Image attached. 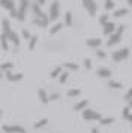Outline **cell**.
<instances>
[{
	"label": "cell",
	"mask_w": 132,
	"mask_h": 133,
	"mask_svg": "<svg viewBox=\"0 0 132 133\" xmlns=\"http://www.w3.org/2000/svg\"><path fill=\"white\" fill-rule=\"evenodd\" d=\"M62 29H63V24H62V23H57V24H54L53 27L50 29V33H51V35H56V33L60 31Z\"/></svg>",
	"instance_id": "cell-22"
},
{
	"label": "cell",
	"mask_w": 132,
	"mask_h": 133,
	"mask_svg": "<svg viewBox=\"0 0 132 133\" xmlns=\"http://www.w3.org/2000/svg\"><path fill=\"white\" fill-rule=\"evenodd\" d=\"M87 105H89V100H81L74 106V111H83V109L87 108Z\"/></svg>",
	"instance_id": "cell-17"
},
{
	"label": "cell",
	"mask_w": 132,
	"mask_h": 133,
	"mask_svg": "<svg viewBox=\"0 0 132 133\" xmlns=\"http://www.w3.org/2000/svg\"><path fill=\"white\" fill-rule=\"evenodd\" d=\"M128 3H129V6H132V0H128Z\"/></svg>",
	"instance_id": "cell-44"
},
{
	"label": "cell",
	"mask_w": 132,
	"mask_h": 133,
	"mask_svg": "<svg viewBox=\"0 0 132 133\" xmlns=\"http://www.w3.org/2000/svg\"><path fill=\"white\" fill-rule=\"evenodd\" d=\"M0 45H2V48L5 49V51H8V48H9L8 46V36H6L5 33L0 35Z\"/></svg>",
	"instance_id": "cell-18"
},
{
	"label": "cell",
	"mask_w": 132,
	"mask_h": 133,
	"mask_svg": "<svg viewBox=\"0 0 132 133\" xmlns=\"http://www.w3.org/2000/svg\"><path fill=\"white\" fill-rule=\"evenodd\" d=\"M32 5V9H33V12H35L36 18H41V19H47V21H50L48 19V17L44 14V11L41 9V5L38 3V2H33V3H30Z\"/></svg>",
	"instance_id": "cell-8"
},
{
	"label": "cell",
	"mask_w": 132,
	"mask_h": 133,
	"mask_svg": "<svg viewBox=\"0 0 132 133\" xmlns=\"http://www.w3.org/2000/svg\"><path fill=\"white\" fill-rule=\"evenodd\" d=\"M125 99H126V100H131V99H132V88H129V91L126 93Z\"/></svg>",
	"instance_id": "cell-38"
},
{
	"label": "cell",
	"mask_w": 132,
	"mask_h": 133,
	"mask_svg": "<svg viewBox=\"0 0 132 133\" xmlns=\"http://www.w3.org/2000/svg\"><path fill=\"white\" fill-rule=\"evenodd\" d=\"M83 118L84 120H87V121H99L102 118V115L99 114V112H96V111H93V109H84L83 111Z\"/></svg>",
	"instance_id": "cell-3"
},
{
	"label": "cell",
	"mask_w": 132,
	"mask_h": 133,
	"mask_svg": "<svg viewBox=\"0 0 132 133\" xmlns=\"http://www.w3.org/2000/svg\"><path fill=\"white\" fill-rule=\"evenodd\" d=\"M126 14H128V9H126V8H120V9H117V11L114 12V17H116V18H120V17H125Z\"/></svg>",
	"instance_id": "cell-23"
},
{
	"label": "cell",
	"mask_w": 132,
	"mask_h": 133,
	"mask_svg": "<svg viewBox=\"0 0 132 133\" xmlns=\"http://www.w3.org/2000/svg\"><path fill=\"white\" fill-rule=\"evenodd\" d=\"M59 97H60L59 93H54V94H51V96H50V100H57Z\"/></svg>",
	"instance_id": "cell-39"
},
{
	"label": "cell",
	"mask_w": 132,
	"mask_h": 133,
	"mask_svg": "<svg viewBox=\"0 0 132 133\" xmlns=\"http://www.w3.org/2000/svg\"><path fill=\"white\" fill-rule=\"evenodd\" d=\"M110 2H113V0H105V3H110Z\"/></svg>",
	"instance_id": "cell-45"
},
{
	"label": "cell",
	"mask_w": 132,
	"mask_h": 133,
	"mask_svg": "<svg viewBox=\"0 0 132 133\" xmlns=\"http://www.w3.org/2000/svg\"><path fill=\"white\" fill-rule=\"evenodd\" d=\"M98 75L101 76V78H110L113 72H111V69H108V67H101V69H98Z\"/></svg>",
	"instance_id": "cell-12"
},
{
	"label": "cell",
	"mask_w": 132,
	"mask_h": 133,
	"mask_svg": "<svg viewBox=\"0 0 132 133\" xmlns=\"http://www.w3.org/2000/svg\"><path fill=\"white\" fill-rule=\"evenodd\" d=\"M47 124H48V118H42V120L33 123V127H35V129H41V127H45Z\"/></svg>",
	"instance_id": "cell-21"
},
{
	"label": "cell",
	"mask_w": 132,
	"mask_h": 133,
	"mask_svg": "<svg viewBox=\"0 0 132 133\" xmlns=\"http://www.w3.org/2000/svg\"><path fill=\"white\" fill-rule=\"evenodd\" d=\"M114 31H116V24L108 21L107 24L104 25V35H113Z\"/></svg>",
	"instance_id": "cell-10"
},
{
	"label": "cell",
	"mask_w": 132,
	"mask_h": 133,
	"mask_svg": "<svg viewBox=\"0 0 132 133\" xmlns=\"http://www.w3.org/2000/svg\"><path fill=\"white\" fill-rule=\"evenodd\" d=\"M84 67H86L87 70L92 69V60H90V58H86V60H84Z\"/></svg>",
	"instance_id": "cell-34"
},
{
	"label": "cell",
	"mask_w": 132,
	"mask_h": 133,
	"mask_svg": "<svg viewBox=\"0 0 132 133\" xmlns=\"http://www.w3.org/2000/svg\"><path fill=\"white\" fill-rule=\"evenodd\" d=\"M2 25H3V33H5L6 36H8V35H9V33H11V24H9V19H3V21H2Z\"/></svg>",
	"instance_id": "cell-16"
},
{
	"label": "cell",
	"mask_w": 132,
	"mask_h": 133,
	"mask_svg": "<svg viewBox=\"0 0 132 133\" xmlns=\"http://www.w3.org/2000/svg\"><path fill=\"white\" fill-rule=\"evenodd\" d=\"M111 123H114V117H108V118H101L99 120V124L101 126H108Z\"/></svg>",
	"instance_id": "cell-24"
},
{
	"label": "cell",
	"mask_w": 132,
	"mask_h": 133,
	"mask_svg": "<svg viewBox=\"0 0 132 133\" xmlns=\"http://www.w3.org/2000/svg\"><path fill=\"white\" fill-rule=\"evenodd\" d=\"M129 48H123V49H119V51H114L113 52V60L116 63H120V61L126 60L128 57H129Z\"/></svg>",
	"instance_id": "cell-4"
},
{
	"label": "cell",
	"mask_w": 132,
	"mask_h": 133,
	"mask_svg": "<svg viewBox=\"0 0 132 133\" xmlns=\"http://www.w3.org/2000/svg\"><path fill=\"white\" fill-rule=\"evenodd\" d=\"M2 130L5 133H27L26 129L21 126H9V124H3Z\"/></svg>",
	"instance_id": "cell-7"
},
{
	"label": "cell",
	"mask_w": 132,
	"mask_h": 133,
	"mask_svg": "<svg viewBox=\"0 0 132 133\" xmlns=\"http://www.w3.org/2000/svg\"><path fill=\"white\" fill-rule=\"evenodd\" d=\"M12 67H14V63L6 61V63H3V64H0V72H9Z\"/></svg>",
	"instance_id": "cell-20"
},
{
	"label": "cell",
	"mask_w": 132,
	"mask_h": 133,
	"mask_svg": "<svg viewBox=\"0 0 132 133\" xmlns=\"http://www.w3.org/2000/svg\"><path fill=\"white\" fill-rule=\"evenodd\" d=\"M23 73H12L11 70L9 72H6V78H8V81H11V82H17V81H21L23 79Z\"/></svg>",
	"instance_id": "cell-9"
},
{
	"label": "cell",
	"mask_w": 132,
	"mask_h": 133,
	"mask_svg": "<svg viewBox=\"0 0 132 133\" xmlns=\"http://www.w3.org/2000/svg\"><path fill=\"white\" fill-rule=\"evenodd\" d=\"M0 6L5 8V9H8L9 12L15 9V5H14V2H12V0H0Z\"/></svg>",
	"instance_id": "cell-11"
},
{
	"label": "cell",
	"mask_w": 132,
	"mask_h": 133,
	"mask_svg": "<svg viewBox=\"0 0 132 133\" xmlns=\"http://www.w3.org/2000/svg\"><path fill=\"white\" fill-rule=\"evenodd\" d=\"M38 96H39V99H41L42 103H48L50 102V96L47 94V91L44 90V88H39V90H38Z\"/></svg>",
	"instance_id": "cell-13"
},
{
	"label": "cell",
	"mask_w": 132,
	"mask_h": 133,
	"mask_svg": "<svg viewBox=\"0 0 132 133\" xmlns=\"http://www.w3.org/2000/svg\"><path fill=\"white\" fill-rule=\"evenodd\" d=\"M68 78H69V72H62V75L59 76L60 84H65L66 81H68Z\"/></svg>",
	"instance_id": "cell-29"
},
{
	"label": "cell",
	"mask_w": 132,
	"mask_h": 133,
	"mask_svg": "<svg viewBox=\"0 0 132 133\" xmlns=\"http://www.w3.org/2000/svg\"><path fill=\"white\" fill-rule=\"evenodd\" d=\"M21 35H23L24 39H30V37H32V35L29 33V30H23V31H21Z\"/></svg>",
	"instance_id": "cell-36"
},
{
	"label": "cell",
	"mask_w": 132,
	"mask_h": 133,
	"mask_svg": "<svg viewBox=\"0 0 132 133\" xmlns=\"http://www.w3.org/2000/svg\"><path fill=\"white\" fill-rule=\"evenodd\" d=\"M80 94H81V90H78V88H71L68 91V97H77Z\"/></svg>",
	"instance_id": "cell-27"
},
{
	"label": "cell",
	"mask_w": 132,
	"mask_h": 133,
	"mask_svg": "<svg viewBox=\"0 0 132 133\" xmlns=\"http://www.w3.org/2000/svg\"><path fill=\"white\" fill-rule=\"evenodd\" d=\"M92 133H99V129H96V127H93V129H92Z\"/></svg>",
	"instance_id": "cell-40"
},
{
	"label": "cell",
	"mask_w": 132,
	"mask_h": 133,
	"mask_svg": "<svg viewBox=\"0 0 132 133\" xmlns=\"http://www.w3.org/2000/svg\"><path fill=\"white\" fill-rule=\"evenodd\" d=\"M123 118H125V120H128V117H129V115H131V108H129V106H126L125 109H123Z\"/></svg>",
	"instance_id": "cell-32"
},
{
	"label": "cell",
	"mask_w": 132,
	"mask_h": 133,
	"mask_svg": "<svg viewBox=\"0 0 132 133\" xmlns=\"http://www.w3.org/2000/svg\"><path fill=\"white\" fill-rule=\"evenodd\" d=\"M99 23H101L102 25H105L108 23V14H104V15H102L101 18H99Z\"/></svg>",
	"instance_id": "cell-33"
},
{
	"label": "cell",
	"mask_w": 132,
	"mask_h": 133,
	"mask_svg": "<svg viewBox=\"0 0 132 133\" xmlns=\"http://www.w3.org/2000/svg\"><path fill=\"white\" fill-rule=\"evenodd\" d=\"M65 67H68L69 70H78L80 69V66L77 63H65Z\"/></svg>",
	"instance_id": "cell-31"
},
{
	"label": "cell",
	"mask_w": 132,
	"mask_h": 133,
	"mask_svg": "<svg viewBox=\"0 0 132 133\" xmlns=\"http://www.w3.org/2000/svg\"><path fill=\"white\" fill-rule=\"evenodd\" d=\"M36 2H38L39 5H44V3H45V0H36Z\"/></svg>",
	"instance_id": "cell-41"
},
{
	"label": "cell",
	"mask_w": 132,
	"mask_h": 133,
	"mask_svg": "<svg viewBox=\"0 0 132 133\" xmlns=\"http://www.w3.org/2000/svg\"><path fill=\"white\" fill-rule=\"evenodd\" d=\"M113 8H114V2H110V3H105V9H107V11H111Z\"/></svg>",
	"instance_id": "cell-37"
},
{
	"label": "cell",
	"mask_w": 132,
	"mask_h": 133,
	"mask_svg": "<svg viewBox=\"0 0 132 133\" xmlns=\"http://www.w3.org/2000/svg\"><path fill=\"white\" fill-rule=\"evenodd\" d=\"M65 24L66 25H72V14L71 12L65 14Z\"/></svg>",
	"instance_id": "cell-30"
},
{
	"label": "cell",
	"mask_w": 132,
	"mask_h": 133,
	"mask_svg": "<svg viewBox=\"0 0 132 133\" xmlns=\"http://www.w3.org/2000/svg\"><path fill=\"white\" fill-rule=\"evenodd\" d=\"M29 5H30L29 0H20V8H18V12H17L18 21H24V19H26V14H27Z\"/></svg>",
	"instance_id": "cell-2"
},
{
	"label": "cell",
	"mask_w": 132,
	"mask_h": 133,
	"mask_svg": "<svg viewBox=\"0 0 132 133\" xmlns=\"http://www.w3.org/2000/svg\"><path fill=\"white\" fill-rule=\"evenodd\" d=\"M2 76H3V75H2V72H0V78H2Z\"/></svg>",
	"instance_id": "cell-46"
},
{
	"label": "cell",
	"mask_w": 132,
	"mask_h": 133,
	"mask_svg": "<svg viewBox=\"0 0 132 133\" xmlns=\"http://www.w3.org/2000/svg\"><path fill=\"white\" fill-rule=\"evenodd\" d=\"M128 120H129V121H131V123H132V114L129 115V117H128Z\"/></svg>",
	"instance_id": "cell-43"
},
{
	"label": "cell",
	"mask_w": 132,
	"mask_h": 133,
	"mask_svg": "<svg viewBox=\"0 0 132 133\" xmlns=\"http://www.w3.org/2000/svg\"><path fill=\"white\" fill-rule=\"evenodd\" d=\"M8 39L14 43V46H20V37H18V35L15 31H11V33L8 35Z\"/></svg>",
	"instance_id": "cell-14"
},
{
	"label": "cell",
	"mask_w": 132,
	"mask_h": 133,
	"mask_svg": "<svg viewBox=\"0 0 132 133\" xmlns=\"http://www.w3.org/2000/svg\"><path fill=\"white\" fill-rule=\"evenodd\" d=\"M83 6L87 9V12L90 14V17H95L96 15L98 5L95 3V0H83Z\"/></svg>",
	"instance_id": "cell-6"
},
{
	"label": "cell",
	"mask_w": 132,
	"mask_h": 133,
	"mask_svg": "<svg viewBox=\"0 0 132 133\" xmlns=\"http://www.w3.org/2000/svg\"><path fill=\"white\" fill-rule=\"evenodd\" d=\"M86 43H87L89 46H92V48H98V46H101L102 41H101V39H95V37H90V39H87V41H86Z\"/></svg>",
	"instance_id": "cell-15"
},
{
	"label": "cell",
	"mask_w": 132,
	"mask_h": 133,
	"mask_svg": "<svg viewBox=\"0 0 132 133\" xmlns=\"http://www.w3.org/2000/svg\"><path fill=\"white\" fill-rule=\"evenodd\" d=\"M96 55H98L99 58H105V57H107V54H105L102 49H96Z\"/></svg>",
	"instance_id": "cell-35"
},
{
	"label": "cell",
	"mask_w": 132,
	"mask_h": 133,
	"mask_svg": "<svg viewBox=\"0 0 132 133\" xmlns=\"http://www.w3.org/2000/svg\"><path fill=\"white\" fill-rule=\"evenodd\" d=\"M29 41H30V42H29V48L30 49H35L36 43H38V36H32Z\"/></svg>",
	"instance_id": "cell-28"
},
{
	"label": "cell",
	"mask_w": 132,
	"mask_h": 133,
	"mask_svg": "<svg viewBox=\"0 0 132 133\" xmlns=\"http://www.w3.org/2000/svg\"><path fill=\"white\" fill-rule=\"evenodd\" d=\"M108 87H110V88H114V90H116V88H122V82H117V81L110 79V81H108Z\"/></svg>",
	"instance_id": "cell-26"
},
{
	"label": "cell",
	"mask_w": 132,
	"mask_h": 133,
	"mask_svg": "<svg viewBox=\"0 0 132 133\" xmlns=\"http://www.w3.org/2000/svg\"><path fill=\"white\" fill-rule=\"evenodd\" d=\"M33 23H35L36 25H39V27H47L48 25L47 19H41V18H36V17H35V19H33Z\"/></svg>",
	"instance_id": "cell-25"
},
{
	"label": "cell",
	"mask_w": 132,
	"mask_h": 133,
	"mask_svg": "<svg viewBox=\"0 0 132 133\" xmlns=\"http://www.w3.org/2000/svg\"><path fill=\"white\" fill-rule=\"evenodd\" d=\"M123 31H125V27H123V25H120L119 29L114 31L113 35H111V37H110V39L107 41V46H113V45H116L117 42H120Z\"/></svg>",
	"instance_id": "cell-1"
},
{
	"label": "cell",
	"mask_w": 132,
	"mask_h": 133,
	"mask_svg": "<svg viewBox=\"0 0 132 133\" xmlns=\"http://www.w3.org/2000/svg\"><path fill=\"white\" fill-rule=\"evenodd\" d=\"M62 72H63V67L62 66H57V67H54L53 69V72H51V75H50V76H51V78H59L60 75H62Z\"/></svg>",
	"instance_id": "cell-19"
},
{
	"label": "cell",
	"mask_w": 132,
	"mask_h": 133,
	"mask_svg": "<svg viewBox=\"0 0 132 133\" xmlns=\"http://www.w3.org/2000/svg\"><path fill=\"white\" fill-rule=\"evenodd\" d=\"M128 102H129V103H128V106H129V108L132 109V99H131V100H128Z\"/></svg>",
	"instance_id": "cell-42"
},
{
	"label": "cell",
	"mask_w": 132,
	"mask_h": 133,
	"mask_svg": "<svg viewBox=\"0 0 132 133\" xmlns=\"http://www.w3.org/2000/svg\"><path fill=\"white\" fill-rule=\"evenodd\" d=\"M59 9H60V3L59 0H54L53 3H51V6H50V17H48V19L50 21H54V19H57V17H59Z\"/></svg>",
	"instance_id": "cell-5"
}]
</instances>
